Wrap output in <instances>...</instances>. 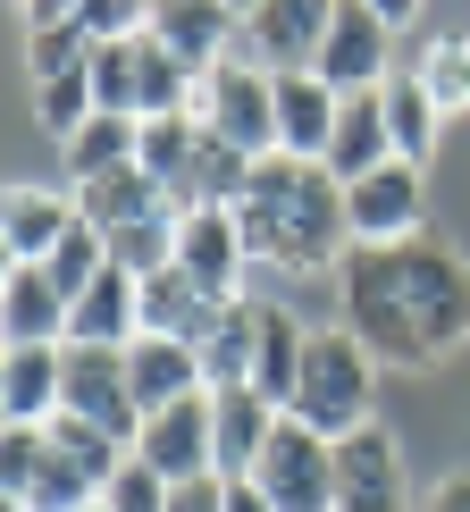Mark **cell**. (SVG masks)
I'll return each mask as SVG.
<instances>
[{
  "label": "cell",
  "instance_id": "1",
  "mask_svg": "<svg viewBox=\"0 0 470 512\" xmlns=\"http://www.w3.org/2000/svg\"><path fill=\"white\" fill-rule=\"evenodd\" d=\"M336 311H345V336H361L370 361L429 370L470 336V261L429 236L395 252H353L336 269Z\"/></svg>",
  "mask_w": 470,
  "mask_h": 512
},
{
  "label": "cell",
  "instance_id": "2",
  "mask_svg": "<svg viewBox=\"0 0 470 512\" xmlns=\"http://www.w3.org/2000/svg\"><path fill=\"white\" fill-rule=\"evenodd\" d=\"M244 252L286 277H336L353 261V219H345V185L311 160H261L235 202Z\"/></svg>",
  "mask_w": 470,
  "mask_h": 512
},
{
  "label": "cell",
  "instance_id": "3",
  "mask_svg": "<svg viewBox=\"0 0 470 512\" xmlns=\"http://www.w3.org/2000/svg\"><path fill=\"white\" fill-rule=\"evenodd\" d=\"M135 160H143V177L168 194L177 219H194V210H235V202H244V185H252V160H235L194 110H185V118H152Z\"/></svg>",
  "mask_w": 470,
  "mask_h": 512
},
{
  "label": "cell",
  "instance_id": "4",
  "mask_svg": "<svg viewBox=\"0 0 470 512\" xmlns=\"http://www.w3.org/2000/svg\"><path fill=\"white\" fill-rule=\"evenodd\" d=\"M286 420L319 429L328 445L378 429V361L361 353V336H345V328H311L303 387H294V412H286Z\"/></svg>",
  "mask_w": 470,
  "mask_h": 512
},
{
  "label": "cell",
  "instance_id": "5",
  "mask_svg": "<svg viewBox=\"0 0 470 512\" xmlns=\"http://www.w3.org/2000/svg\"><path fill=\"white\" fill-rule=\"evenodd\" d=\"M194 118L227 143L235 160H252V168L277 160V76H269V68H252V59H227V68H210V76H202Z\"/></svg>",
  "mask_w": 470,
  "mask_h": 512
},
{
  "label": "cell",
  "instance_id": "6",
  "mask_svg": "<svg viewBox=\"0 0 470 512\" xmlns=\"http://www.w3.org/2000/svg\"><path fill=\"white\" fill-rule=\"evenodd\" d=\"M311 76L328 84L336 101H353V93H387V84H395V17L378 9V0H336L328 42H319Z\"/></svg>",
  "mask_w": 470,
  "mask_h": 512
},
{
  "label": "cell",
  "instance_id": "7",
  "mask_svg": "<svg viewBox=\"0 0 470 512\" xmlns=\"http://www.w3.org/2000/svg\"><path fill=\"white\" fill-rule=\"evenodd\" d=\"M135 462L152 479L168 487H185V479H219V395H185V403H168V412L143 420V437H135Z\"/></svg>",
  "mask_w": 470,
  "mask_h": 512
},
{
  "label": "cell",
  "instance_id": "8",
  "mask_svg": "<svg viewBox=\"0 0 470 512\" xmlns=\"http://www.w3.org/2000/svg\"><path fill=\"white\" fill-rule=\"evenodd\" d=\"M252 487H261L277 512H336V445L319 429H303V420H277Z\"/></svg>",
  "mask_w": 470,
  "mask_h": 512
},
{
  "label": "cell",
  "instance_id": "9",
  "mask_svg": "<svg viewBox=\"0 0 470 512\" xmlns=\"http://www.w3.org/2000/svg\"><path fill=\"white\" fill-rule=\"evenodd\" d=\"M328 17H336L328 0H261L235 26V59H252L269 76H303L319 59V42H328Z\"/></svg>",
  "mask_w": 470,
  "mask_h": 512
},
{
  "label": "cell",
  "instance_id": "10",
  "mask_svg": "<svg viewBox=\"0 0 470 512\" xmlns=\"http://www.w3.org/2000/svg\"><path fill=\"white\" fill-rule=\"evenodd\" d=\"M420 202H429V185H420V168L387 160L378 177L345 185V219H353V252H395L420 236Z\"/></svg>",
  "mask_w": 470,
  "mask_h": 512
},
{
  "label": "cell",
  "instance_id": "11",
  "mask_svg": "<svg viewBox=\"0 0 470 512\" xmlns=\"http://www.w3.org/2000/svg\"><path fill=\"white\" fill-rule=\"evenodd\" d=\"M59 412L93 420L101 437H118L126 454H135V437H143V403H135V387H126V353L68 345V403H59Z\"/></svg>",
  "mask_w": 470,
  "mask_h": 512
},
{
  "label": "cell",
  "instance_id": "12",
  "mask_svg": "<svg viewBox=\"0 0 470 512\" xmlns=\"http://www.w3.org/2000/svg\"><path fill=\"white\" fill-rule=\"evenodd\" d=\"M336 512H412V479H403L395 429H361L336 445Z\"/></svg>",
  "mask_w": 470,
  "mask_h": 512
},
{
  "label": "cell",
  "instance_id": "13",
  "mask_svg": "<svg viewBox=\"0 0 470 512\" xmlns=\"http://www.w3.org/2000/svg\"><path fill=\"white\" fill-rule=\"evenodd\" d=\"M235 26H244V9H227V0H160V9H152V42L194 84L235 59Z\"/></svg>",
  "mask_w": 470,
  "mask_h": 512
},
{
  "label": "cell",
  "instance_id": "14",
  "mask_svg": "<svg viewBox=\"0 0 470 512\" xmlns=\"http://www.w3.org/2000/svg\"><path fill=\"white\" fill-rule=\"evenodd\" d=\"M76 227H84V210L59 185H9V202H0V252H9V269H42Z\"/></svg>",
  "mask_w": 470,
  "mask_h": 512
},
{
  "label": "cell",
  "instance_id": "15",
  "mask_svg": "<svg viewBox=\"0 0 470 512\" xmlns=\"http://www.w3.org/2000/svg\"><path fill=\"white\" fill-rule=\"evenodd\" d=\"M68 403V345H9L0 353V420L9 429H51Z\"/></svg>",
  "mask_w": 470,
  "mask_h": 512
},
{
  "label": "cell",
  "instance_id": "16",
  "mask_svg": "<svg viewBox=\"0 0 470 512\" xmlns=\"http://www.w3.org/2000/svg\"><path fill=\"white\" fill-rule=\"evenodd\" d=\"M227 311L210 286H194L185 269H160V277H143V336H168V345H194L210 353L219 345V328H227Z\"/></svg>",
  "mask_w": 470,
  "mask_h": 512
},
{
  "label": "cell",
  "instance_id": "17",
  "mask_svg": "<svg viewBox=\"0 0 470 512\" xmlns=\"http://www.w3.org/2000/svg\"><path fill=\"white\" fill-rule=\"evenodd\" d=\"M177 269L194 277V286H210L219 303H244V227H235V210H194V219L177 227Z\"/></svg>",
  "mask_w": 470,
  "mask_h": 512
},
{
  "label": "cell",
  "instance_id": "18",
  "mask_svg": "<svg viewBox=\"0 0 470 512\" xmlns=\"http://www.w3.org/2000/svg\"><path fill=\"white\" fill-rule=\"evenodd\" d=\"M143 336V286L126 277L118 261L93 277V286L76 294V311H68V345H93V353H126Z\"/></svg>",
  "mask_w": 470,
  "mask_h": 512
},
{
  "label": "cell",
  "instance_id": "19",
  "mask_svg": "<svg viewBox=\"0 0 470 512\" xmlns=\"http://www.w3.org/2000/svg\"><path fill=\"white\" fill-rule=\"evenodd\" d=\"M336 110H345V101H336L311 68H303V76H277V160H311V168H328Z\"/></svg>",
  "mask_w": 470,
  "mask_h": 512
},
{
  "label": "cell",
  "instance_id": "20",
  "mask_svg": "<svg viewBox=\"0 0 470 512\" xmlns=\"http://www.w3.org/2000/svg\"><path fill=\"white\" fill-rule=\"evenodd\" d=\"M126 387H135L143 420H152V412H168V403L202 395L210 378H202V353H194V345H168V336H135V345H126Z\"/></svg>",
  "mask_w": 470,
  "mask_h": 512
},
{
  "label": "cell",
  "instance_id": "21",
  "mask_svg": "<svg viewBox=\"0 0 470 512\" xmlns=\"http://www.w3.org/2000/svg\"><path fill=\"white\" fill-rule=\"evenodd\" d=\"M395 160V135H387V93H353L336 110V143H328V177L336 185H361Z\"/></svg>",
  "mask_w": 470,
  "mask_h": 512
},
{
  "label": "cell",
  "instance_id": "22",
  "mask_svg": "<svg viewBox=\"0 0 470 512\" xmlns=\"http://www.w3.org/2000/svg\"><path fill=\"white\" fill-rule=\"evenodd\" d=\"M68 311L76 303L42 269H9L0 277V336H9V345H68Z\"/></svg>",
  "mask_w": 470,
  "mask_h": 512
},
{
  "label": "cell",
  "instance_id": "23",
  "mask_svg": "<svg viewBox=\"0 0 470 512\" xmlns=\"http://www.w3.org/2000/svg\"><path fill=\"white\" fill-rule=\"evenodd\" d=\"M76 210H84V227H93L101 244L126 236V227H143V219H160L168 194L152 177H143V160L135 168H118V177H93V185H76Z\"/></svg>",
  "mask_w": 470,
  "mask_h": 512
},
{
  "label": "cell",
  "instance_id": "24",
  "mask_svg": "<svg viewBox=\"0 0 470 512\" xmlns=\"http://www.w3.org/2000/svg\"><path fill=\"white\" fill-rule=\"evenodd\" d=\"M277 420H286V412L261 403L252 387H227V395H219V479H252V471H261Z\"/></svg>",
  "mask_w": 470,
  "mask_h": 512
},
{
  "label": "cell",
  "instance_id": "25",
  "mask_svg": "<svg viewBox=\"0 0 470 512\" xmlns=\"http://www.w3.org/2000/svg\"><path fill=\"white\" fill-rule=\"evenodd\" d=\"M437 126H445V110L429 101V84L403 68V76L387 84V135H395V160L429 177V160H437Z\"/></svg>",
  "mask_w": 470,
  "mask_h": 512
},
{
  "label": "cell",
  "instance_id": "26",
  "mask_svg": "<svg viewBox=\"0 0 470 512\" xmlns=\"http://www.w3.org/2000/svg\"><path fill=\"white\" fill-rule=\"evenodd\" d=\"M135 152H143V118H93V126L68 143V194H76V185H93V177L135 168Z\"/></svg>",
  "mask_w": 470,
  "mask_h": 512
},
{
  "label": "cell",
  "instance_id": "27",
  "mask_svg": "<svg viewBox=\"0 0 470 512\" xmlns=\"http://www.w3.org/2000/svg\"><path fill=\"white\" fill-rule=\"evenodd\" d=\"M412 76L429 84V101H437L445 118H462V110H470V26L429 34V51L412 59Z\"/></svg>",
  "mask_w": 470,
  "mask_h": 512
},
{
  "label": "cell",
  "instance_id": "28",
  "mask_svg": "<svg viewBox=\"0 0 470 512\" xmlns=\"http://www.w3.org/2000/svg\"><path fill=\"white\" fill-rule=\"evenodd\" d=\"M93 118H101V101H93V68H84V76H51V84H34V126L59 143V152H68V143H76Z\"/></svg>",
  "mask_w": 470,
  "mask_h": 512
},
{
  "label": "cell",
  "instance_id": "29",
  "mask_svg": "<svg viewBox=\"0 0 470 512\" xmlns=\"http://www.w3.org/2000/svg\"><path fill=\"white\" fill-rule=\"evenodd\" d=\"M252 345H261V311H252V303H235V311H227V328H219V345L202 353V378H210V395H227V387H252Z\"/></svg>",
  "mask_w": 470,
  "mask_h": 512
},
{
  "label": "cell",
  "instance_id": "30",
  "mask_svg": "<svg viewBox=\"0 0 470 512\" xmlns=\"http://www.w3.org/2000/svg\"><path fill=\"white\" fill-rule=\"evenodd\" d=\"M101 269H110V244H101V236H93V227H76V236H68V244H59V252H51V261H42V277H51V286H59V294H68V303H76V294H84V286H93V277H101Z\"/></svg>",
  "mask_w": 470,
  "mask_h": 512
},
{
  "label": "cell",
  "instance_id": "31",
  "mask_svg": "<svg viewBox=\"0 0 470 512\" xmlns=\"http://www.w3.org/2000/svg\"><path fill=\"white\" fill-rule=\"evenodd\" d=\"M101 504H110V512H168V479H152L143 462H126V471H118V487H110Z\"/></svg>",
  "mask_w": 470,
  "mask_h": 512
},
{
  "label": "cell",
  "instance_id": "32",
  "mask_svg": "<svg viewBox=\"0 0 470 512\" xmlns=\"http://www.w3.org/2000/svg\"><path fill=\"white\" fill-rule=\"evenodd\" d=\"M168 512H227V479H185V487H168Z\"/></svg>",
  "mask_w": 470,
  "mask_h": 512
},
{
  "label": "cell",
  "instance_id": "33",
  "mask_svg": "<svg viewBox=\"0 0 470 512\" xmlns=\"http://www.w3.org/2000/svg\"><path fill=\"white\" fill-rule=\"evenodd\" d=\"M420 512H470V471H445L437 487H429V504Z\"/></svg>",
  "mask_w": 470,
  "mask_h": 512
},
{
  "label": "cell",
  "instance_id": "34",
  "mask_svg": "<svg viewBox=\"0 0 470 512\" xmlns=\"http://www.w3.org/2000/svg\"><path fill=\"white\" fill-rule=\"evenodd\" d=\"M227 512H277V504H269L252 479H227Z\"/></svg>",
  "mask_w": 470,
  "mask_h": 512
},
{
  "label": "cell",
  "instance_id": "35",
  "mask_svg": "<svg viewBox=\"0 0 470 512\" xmlns=\"http://www.w3.org/2000/svg\"><path fill=\"white\" fill-rule=\"evenodd\" d=\"M84 512H110V504H84Z\"/></svg>",
  "mask_w": 470,
  "mask_h": 512
}]
</instances>
